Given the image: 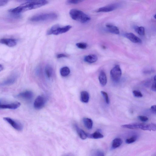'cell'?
I'll return each instance as SVG.
<instances>
[{"instance_id":"cell-1","label":"cell","mask_w":156,"mask_h":156,"mask_svg":"<svg viewBox=\"0 0 156 156\" xmlns=\"http://www.w3.org/2000/svg\"><path fill=\"white\" fill-rule=\"evenodd\" d=\"M48 3V1L45 0L29 1L23 3L15 8L10 10L9 12L15 14H19L28 11L40 8Z\"/></svg>"},{"instance_id":"cell-2","label":"cell","mask_w":156,"mask_h":156,"mask_svg":"<svg viewBox=\"0 0 156 156\" xmlns=\"http://www.w3.org/2000/svg\"><path fill=\"white\" fill-rule=\"evenodd\" d=\"M69 14L73 20L82 23H86L91 20V18L89 15L79 10L72 9L70 11Z\"/></svg>"},{"instance_id":"cell-3","label":"cell","mask_w":156,"mask_h":156,"mask_svg":"<svg viewBox=\"0 0 156 156\" xmlns=\"http://www.w3.org/2000/svg\"><path fill=\"white\" fill-rule=\"evenodd\" d=\"M124 128L131 129H141L144 131H154L156 130V125L151 123L149 124H145L140 123H132L124 124L121 126Z\"/></svg>"},{"instance_id":"cell-4","label":"cell","mask_w":156,"mask_h":156,"mask_svg":"<svg viewBox=\"0 0 156 156\" xmlns=\"http://www.w3.org/2000/svg\"><path fill=\"white\" fill-rule=\"evenodd\" d=\"M58 16L53 13H42L36 15L32 17L30 20L32 22H38L55 20Z\"/></svg>"},{"instance_id":"cell-5","label":"cell","mask_w":156,"mask_h":156,"mask_svg":"<svg viewBox=\"0 0 156 156\" xmlns=\"http://www.w3.org/2000/svg\"><path fill=\"white\" fill-rule=\"evenodd\" d=\"M72 28L69 25L62 27L58 25H55L53 26L47 32L48 35H57L64 33L68 32Z\"/></svg>"},{"instance_id":"cell-6","label":"cell","mask_w":156,"mask_h":156,"mask_svg":"<svg viewBox=\"0 0 156 156\" xmlns=\"http://www.w3.org/2000/svg\"><path fill=\"white\" fill-rule=\"evenodd\" d=\"M21 105V103L19 102H9L0 100V109L15 110L19 108Z\"/></svg>"},{"instance_id":"cell-7","label":"cell","mask_w":156,"mask_h":156,"mask_svg":"<svg viewBox=\"0 0 156 156\" xmlns=\"http://www.w3.org/2000/svg\"><path fill=\"white\" fill-rule=\"evenodd\" d=\"M112 80L115 82H118L120 80L122 71L119 65L115 66L111 70L110 72Z\"/></svg>"},{"instance_id":"cell-8","label":"cell","mask_w":156,"mask_h":156,"mask_svg":"<svg viewBox=\"0 0 156 156\" xmlns=\"http://www.w3.org/2000/svg\"><path fill=\"white\" fill-rule=\"evenodd\" d=\"M4 120L15 130L19 131H21L23 130V126L22 124L19 121L8 117L4 118Z\"/></svg>"},{"instance_id":"cell-9","label":"cell","mask_w":156,"mask_h":156,"mask_svg":"<svg viewBox=\"0 0 156 156\" xmlns=\"http://www.w3.org/2000/svg\"><path fill=\"white\" fill-rule=\"evenodd\" d=\"M18 77V73H15L12 74L6 80L0 83V87L9 86L14 84L17 81Z\"/></svg>"},{"instance_id":"cell-10","label":"cell","mask_w":156,"mask_h":156,"mask_svg":"<svg viewBox=\"0 0 156 156\" xmlns=\"http://www.w3.org/2000/svg\"><path fill=\"white\" fill-rule=\"evenodd\" d=\"M46 102V99L43 96H39L37 97L35 100L34 106L37 110L42 108L45 106Z\"/></svg>"},{"instance_id":"cell-11","label":"cell","mask_w":156,"mask_h":156,"mask_svg":"<svg viewBox=\"0 0 156 156\" xmlns=\"http://www.w3.org/2000/svg\"><path fill=\"white\" fill-rule=\"evenodd\" d=\"M117 4H114L100 8L97 12H112L116 9L118 7Z\"/></svg>"},{"instance_id":"cell-12","label":"cell","mask_w":156,"mask_h":156,"mask_svg":"<svg viewBox=\"0 0 156 156\" xmlns=\"http://www.w3.org/2000/svg\"><path fill=\"white\" fill-rule=\"evenodd\" d=\"M0 43L6 45L9 47H12L17 44L16 39L9 38H3L0 39Z\"/></svg>"},{"instance_id":"cell-13","label":"cell","mask_w":156,"mask_h":156,"mask_svg":"<svg viewBox=\"0 0 156 156\" xmlns=\"http://www.w3.org/2000/svg\"><path fill=\"white\" fill-rule=\"evenodd\" d=\"M17 97L26 100L30 101L33 98V93L31 91H27L19 93Z\"/></svg>"},{"instance_id":"cell-14","label":"cell","mask_w":156,"mask_h":156,"mask_svg":"<svg viewBox=\"0 0 156 156\" xmlns=\"http://www.w3.org/2000/svg\"><path fill=\"white\" fill-rule=\"evenodd\" d=\"M124 36L133 43H142L141 40L132 33H126L124 35Z\"/></svg>"},{"instance_id":"cell-15","label":"cell","mask_w":156,"mask_h":156,"mask_svg":"<svg viewBox=\"0 0 156 156\" xmlns=\"http://www.w3.org/2000/svg\"><path fill=\"white\" fill-rule=\"evenodd\" d=\"M99 79L100 83L102 86H105L107 83V79L106 74L103 70H102L100 74Z\"/></svg>"},{"instance_id":"cell-16","label":"cell","mask_w":156,"mask_h":156,"mask_svg":"<svg viewBox=\"0 0 156 156\" xmlns=\"http://www.w3.org/2000/svg\"><path fill=\"white\" fill-rule=\"evenodd\" d=\"M75 127L78 135L81 139L83 140H85L88 137V134L83 130L79 128L76 125H75Z\"/></svg>"},{"instance_id":"cell-17","label":"cell","mask_w":156,"mask_h":156,"mask_svg":"<svg viewBox=\"0 0 156 156\" xmlns=\"http://www.w3.org/2000/svg\"><path fill=\"white\" fill-rule=\"evenodd\" d=\"M97 60L98 57L95 54H91L87 56L84 58L85 61L90 63H95Z\"/></svg>"},{"instance_id":"cell-18","label":"cell","mask_w":156,"mask_h":156,"mask_svg":"<svg viewBox=\"0 0 156 156\" xmlns=\"http://www.w3.org/2000/svg\"><path fill=\"white\" fill-rule=\"evenodd\" d=\"M106 26L109 32L115 34H119L120 33L119 29L117 27L111 24H107Z\"/></svg>"},{"instance_id":"cell-19","label":"cell","mask_w":156,"mask_h":156,"mask_svg":"<svg viewBox=\"0 0 156 156\" xmlns=\"http://www.w3.org/2000/svg\"><path fill=\"white\" fill-rule=\"evenodd\" d=\"M90 96L89 93L86 91H83L81 93V100L84 103H88L89 100Z\"/></svg>"},{"instance_id":"cell-20","label":"cell","mask_w":156,"mask_h":156,"mask_svg":"<svg viewBox=\"0 0 156 156\" xmlns=\"http://www.w3.org/2000/svg\"><path fill=\"white\" fill-rule=\"evenodd\" d=\"M83 121L84 124L86 128L90 130L92 129L93 122L91 119L87 118H84Z\"/></svg>"},{"instance_id":"cell-21","label":"cell","mask_w":156,"mask_h":156,"mask_svg":"<svg viewBox=\"0 0 156 156\" xmlns=\"http://www.w3.org/2000/svg\"><path fill=\"white\" fill-rule=\"evenodd\" d=\"M122 143V141L120 138H117L114 139L112 142V148L116 149L119 147Z\"/></svg>"},{"instance_id":"cell-22","label":"cell","mask_w":156,"mask_h":156,"mask_svg":"<svg viewBox=\"0 0 156 156\" xmlns=\"http://www.w3.org/2000/svg\"><path fill=\"white\" fill-rule=\"evenodd\" d=\"M88 137L94 139H101L104 137V136L99 131H96L91 134H88Z\"/></svg>"},{"instance_id":"cell-23","label":"cell","mask_w":156,"mask_h":156,"mask_svg":"<svg viewBox=\"0 0 156 156\" xmlns=\"http://www.w3.org/2000/svg\"><path fill=\"white\" fill-rule=\"evenodd\" d=\"M70 73V69L67 67L65 66L61 68L60 70V73L63 77L68 76Z\"/></svg>"},{"instance_id":"cell-24","label":"cell","mask_w":156,"mask_h":156,"mask_svg":"<svg viewBox=\"0 0 156 156\" xmlns=\"http://www.w3.org/2000/svg\"><path fill=\"white\" fill-rule=\"evenodd\" d=\"M45 72L47 76L50 78L53 74V69L52 67L49 65L46 66L45 68Z\"/></svg>"},{"instance_id":"cell-25","label":"cell","mask_w":156,"mask_h":156,"mask_svg":"<svg viewBox=\"0 0 156 156\" xmlns=\"http://www.w3.org/2000/svg\"><path fill=\"white\" fill-rule=\"evenodd\" d=\"M135 30L136 32L141 36H144L145 35V29L143 27H137L135 29Z\"/></svg>"},{"instance_id":"cell-26","label":"cell","mask_w":156,"mask_h":156,"mask_svg":"<svg viewBox=\"0 0 156 156\" xmlns=\"http://www.w3.org/2000/svg\"><path fill=\"white\" fill-rule=\"evenodd\" d=\"M92 156H105L104 152L99 150H95L93 151Z\"/></svg>"},{"instance_id":"cell-27","label":"cell","mask_w":156,"mask_h":156,"mask_svg":"<svg viewBox=\"0 0 156 156\" xmlns=\"http://www.w3.org/2000/svg\"><path fill=\"white\" fill-rule=\"evenodd\" d=\"M137 139V137L136 136L134 135L131 137L127 139L125 141L126 143L127 144H131L133 143L136 141Z\"/></svg>"},{"instance_id":"cell-28","label":"cell","mask_w":156,"mask_h":156,"mask_svg":"<svg viewBox=\"0 0 156 156\" xmlns=\"http://www.w3.org/2000/svg\"><path fill=\"white\" fill-rule=\"evenodd\" d=\"M76 46L78 48L81 49H85L88 46L86 43L83 42L77 43L76 44Z\"/></svg>"},{"instance_id":"cell-29","label":"cell","mask_w":156,"mask_h":156,"mask_svg":"<svg viewBox=\"0 0 156 156\" xmlns=\"http://www.w3.org/2000/svg\"><path fill=\"white\" fill-rule=\"evenodd\" d=\"M101 93L104 98L106 103L107 104H109L110 103V100L107 93L106 92L103 91H102L101 92Z\"/></svg>"},{"instance_id":"cell-30","label":"cell","mask_w":156,"mask_h":156,"mask_svg":"<svg viewBox=\"0 0 156 156\" xmlns=\"http://www.w3.org/2000/svg\"><path fill=\"white\" fill-rule=\"evenodd\" d=\"M83 1H77V0H70L67 1V3L69 5H76L80 4Z\"/></svg>"},{"instance_id":"cell-31","label":"cell","mask_w":156,"mask_h":156,"mask_svg":"<svg viewBox=\"0 0 156 156\" xmlns=\"http://www.w3.org/2000/svg\"><path fill=\"white\" fill-rule=\"evenodd\" d=\"M133 94L135 97L137 98H141L143 97L142 93L139 91L134 90L133 92Z\"/></svg>"},{"instance_id":"cell-32","label":"cell","mask_w":156,"mask_h":156,"mask_svg":"<svg viewBox=\"0 0 156 156\" xmlns=\"http://www.w3.org/2000/svg\"><path fill=\"white\" fill-rule=\"evenodd\" d=\"M154 82H153L151 87V90L153 92H156V76H155L154 77Z\"/></svg>"},{"instance_id":"cell-33","label":"cell","mask_w":156,"mask_h":156,"mask_svg":"<svg viewBox=\"0 0 156 156\" xmlns=\"http://www.w3.org/2000/svg\"><path fill=\"white\" fill-rule=\"evenodd\" d=\"M138 118L141 121L143 122H147L148 120L147 117L143 116H139L138 117Z\"/></svg>"},{"instance_id":"cell-34","label":"cell","mask_w":156,"mask_h":156,"mask_svg":"<svg viewBox=\"0 0 156 156\" xmlns=\"http://www.w3.org/2000/svg\"><path fill=\"white\" fill-rule=\"evenodd\" d=\"M8 3L7 1H0V7L3 6L7 5Z\"/></svg>"},{"instance_id":"cell-35","label":"cell","mask_w":156,"mask_h":156,"mask_svg":"<svg viewBox=\"0 0 156 156\" xmlns=\"http://www.w3.org/2000/svg\"><path fill=\"white\" fill-rule=\"evenodd\" d=\"M151 110L152 112L154 114H156V106L153 105L151 107Z\"/></svg>"},{"instance_id":"cell-36","label":"cell","mask_w":156,"mask_h":156,"mask_svg":"<svg viewBox=\"0 0 156 156\" xmlns=\"http://www.w3.org/2000/svg\"><path fill=\"white\" fill-rule=\"evenodd\" d=\"M67 57V56L66 55L62 53L58 54L56 56V57L58 58H60Z\"/></svg>"},{"instance_id":"cell-37","label":"cell","mask_w":156,"mask_h":156,"mask_svg":"<svg viewBox=\"0 0 156 156\" xmlns=\"http://www.w3.org/2000/svg\"><path fill=\"white\" fill-rule=\"evenodd\" d=\"M4 67L1 64H0V72L2 71Z\"/></svg>"},{"instance_id":"cell-38","label":"cell","mask_w":156,"mask_h":156,"mask_svg":"<svg viewBox=\"0 0 156 156\" xmlns=\"http://www.w3.org/2000/svg\"></svg>"}]
</instances>
